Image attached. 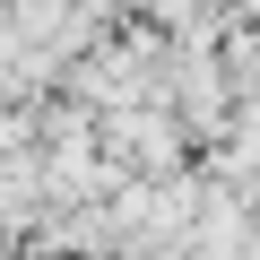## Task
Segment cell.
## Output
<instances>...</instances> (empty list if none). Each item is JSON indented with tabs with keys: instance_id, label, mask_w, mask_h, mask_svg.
Wrapping results in <instances>:
<instances>
[{
	"instance_id": "cell-1",
	"label": "cell",
	"mask_w": 260,
	"mask_h": 260,
	"mask_svg": "<svg viewBox=\"0 0 260 260\" xmlns=\"http://www.w3.org/2000/svg\"><path fill=\"white\" fill-rule=\"evenodd\" d=\"M104 148H113L130 174H182V165H191V121H182L165 95H148V104L104 113Z\"/></svg>"
}]
</instances>
